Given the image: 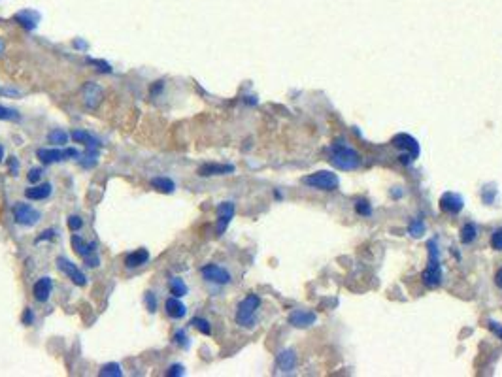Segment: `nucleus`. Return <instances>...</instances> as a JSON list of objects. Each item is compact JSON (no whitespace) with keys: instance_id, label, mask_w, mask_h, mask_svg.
<instances>
[{"instance_id":"f257e3e1","label":"nucleus","mask_w":502,"mask_h":377,"mask_svg":"<svg viewBox=\"0 0 502 377\" xmlns=\"http://www.w3.org/2000/svg\"><path fill=\"white\" fill-rule=\"evenodd\" d=\"M329 159L334 168L344 172L357 170L361 166V155L353 147L346 146L344 142H334L329 149Z\"/></svg>"},{"instance_id":"f03ea898","label":"nucleus","mask_w":502,"mask_h":377,"mask_svg":"<svg viewBox=\"0 0 502 377\" xmlns=\"http://www.w3.org/2000/svg\"><path fill=\"white\" fill-rule=\"evenodd\" d=\"M429 247V266L423 272V283L429 289L438 287L442 281V266H440V258H438V247H436V240H431L427 243Z\"/></svg>"},{"instance_id":"7ed1b4c3","label":"nucleus","mask_w":502,"mask_h":377,"mask_svg":"<svg viewBox=\"0 0 502 377\" xmlns=\"http://www.w3.org/2000/svg\"><path fill=\"white\" fill-rule=\"evenodd\" d=\"M261 308V298L257 294H247L236 308V323L244 328H251L255 323V313Z\"/></svg>"},{"instance_id":"20e7f679","label":"nucleus","mask_w":502,"mask_h":377,"mask_svg":"<svg viewBox=\"0 0 502 377\" xmlns=\"http://www.w3.org/2000/svg\"><path fill=\"white\" fill-rule=\"evenodd\" d=\"M393 146L402 151L400 153L402 164H410L419 157V144H417L416 138H412L410 134H397L393 138Z\"/></svg>"},{"instance_id":"39448f33","label":"nucleus","mask_w":502,"mask_h":377,"mask_svg":"<svg viewBox=\"0 0 502 377\" xmlns=\"http://www.w3.org/2000/svg\"><path fill=\"white\" fill-rule=\"evenodd\" d=\"M302 183L312 188H319V190H334V188L338 187L340 180H338L336 174H332L329 170H321L302 178Z\"/></svg>"},{"instance_id":"423d86ee","label":"nucleus","mask_w":502,"mask_h":377,"mask_svg":"<svg viewBox=\"0 0 502 377\" xmlns=\"http://www.w3.org/2000/svg\"><path fill=\"white\" fill-rule=\"evenodd\" d=\"M13 219L21 226H34L42 219V213L36 207L25 204V202H15L13 204Z\"/></svg>"},{"instance_id":"0eeeda50","label":"nucleus","mask_w":502,"mask_h":377,"mask_svg":"<svg viewBox=\"0 0 502 377\" xmlns=\"http://www.w3.org/2000/svg\"><path fill=\"white\" fill-rule=\"evenodd\" d=\"M104 100V89L94 81H85L81 87V102L89 110H96Z\"/></svg>"},{"instance_id":"6e6552de","label":"nucleus","mask_w":502,"mask_h":377,"mask_svg":"<svg viewBox=\"0 0 502 377\" xmlns=\"http://www.w3.org/2000/svg\"><path fill=\"white\" fill-rule=\"evenodd\" d=\"M55 264H57V268H59L60 272L66 275V277H68L74 285H77V287H85L87 285L85 274H83V272H81V270H79V268H77L72 260H68L66 257H59L57 260H55Z\"/></svg>"},{"instance_id":"1a4fd4ad","label":"nucleus","mask_w":502,"mask_h":377,"mask_svg":"<svg viewBox=\"0 0 502 377\" xmlns=\"http://www.w3.org/2000/svg\"><path fill=\"white\" fill-rule=\"evenodd\" d=\"M234 217V202H221L217 206V221H215V232L217 236H223L229 228L230 221Z\"/></svg>"},{"instance_id":"9d476101","label":"nucleus","mask_w":502,"mask_h":377,"mask_svg":"<svg viewBox=\"0 0 502 377\" xmlns=\"http://www.w3.org/2000/svg\"><path fill=\"white\" fill-rule=\"evenodd\" d=\"M200 275L204 277L206 281L215 283V285H227L230 283V274L217 264H206L200 268Z\"/></svg>"},{"instance_id":"9b49d317","label":"nucleus","mask_w":502,"mask_h":377,"mask_svg":"<svg viewBox=\"0 0 502 377\" xmlns=\"http://www.w3.org/2000/svg\"><path fill=\"white\" fill-rule=\"evenodd\" d=\"M463 207H465V200L457 192H444L440 196V209L444 213L457 215L463 211Z\"/></svg>"},{"instance_id":"f8f14e48","label":"nucleus","mask_w":502,"mask_h":377,"mask_svg":"<svg viewBox=\"0 0 502 377\" xmlns=\"http://www.w3.org/2000/svg\"><path fill=\"white\" fill-rule=\"evenodd\" d=\"M36 157L38 161L43 164H53V163H60V161H66V149H59V147H40L36 151Z\"/></svg>"},{"instance_id":"ddd939ff","label":"nucleus","mask_w":502,"mask_h":377,"mask_svg":"<svg viewBox=\"0 0 502 377\" xmlns=\"http://www.w3.org/2000/svg\"><path fill=\"white\" fill-rule=\"evenodd\" d=\"M234 172L232 164H219V163H206L198 166V176L200 178H212V176H229Z\"/></svg>"},{"instance_id":"4468645a","label":"nucleus","mask_w":502,"mask_h":377,"mask_svg":"<svg viewBox=\"0 0 502 377\" xmlns=\"http://www.w3.org/2000/svg\"><path fill=\"white\" fill-rule=\"evenodd\" d=\"M315 321H317V315L308 309H295L289 315V323L297 328H308V326L314 325Z\"/></svg>"},{"instance_id":"2eb2a0df","label":"nucleus","mask_w":502,"mask_h":377,"mask_svg":"<svg viewBox=\"0 0 502 377\" xmlns=\"http://www.w3.org/2000/svg\"><path fill=\"white\" fill-rule=\"evenodd\" d=\"M13 19H15L23 28H26V30H34L36 26H38V23H40V13H38L36 9L26 8V9L17 11V13L13 15Z\"/></svg>"},{"instance_id":"dca6fc26","label":"nucleus","mask_w":502,"mask_h":377,"mask_svg":"<svg viewBox=\"0 0 502 377\" xmlns=\"http://www.w3.org/2000/svg\"><path fill=\"white\" fill-rule=\"evenodd\" d=\"M276 364L283 374H291L293 370L297 368V353L293 349H283V351L276 357Z\"/></svg>"},{"instance_id":"f3484780","label":"nucleus","mask_w":502,"mask_h":377,"mask_svg":"<svg viewBox=\"0 0 502 377\" xmlns=\"http://www.w3.org/2000/svg\"><path fill=\"white\" fill-rule=\"evenodd\" d=\"M51 291H53L51 277H40V279L34 283V287H32V294H34V298L38 302H47L49 300Z\"/></svg>"},{"instance_id":"a211bd4d","label":"nucleus","mask_w":502,"mask_h":377,"mask_svg":"<svg viewBox=\"0 0 502 377\" xmlns=\"http://www.w3.org/2000/svg\"><path fill=\"white\" fill-rule=\"evenodd\" d=\"M164 311H166V315L170 319H183L187 315V308H185V306L179 302V298H176V296H172V298L166 300Z\"/></svg>"},{"instance_id":"6ab92c4d","label":"nucleus","mask_w":502,"mask_h":377,"mask_svg":"<svg viewBox=\"0 0 502 377\" xmlns=\"http://www.w3.org/2000/svg\"><path fill=\"white\" fill-rule=\"evenodd\" d=\"M149 260V251L144 247L136 249V251H132L130 255H127L125 258V266H127L128 270H132V268H140V266H144L145 262Z\"/></svg>"},{"instance_id":"aec40b11","label":"nucleus","mask_w":502,"mask_h":377,"mask_svg":"<svg viewBox=\"0 0 502 377\" xmlns=\"http://www.w3.org/2000/svg\"><path fill=\"white\" fill-rule=\"evenodd\" d=\"M70 241H72V247H74V251H76L81 258L93 255L94 249H96V243H87V241L83 240L79 234H72V240Z\"/></svg>"},{"instance_id":"412c9836","label":"nucleus","mask_w":502,"mask_h":377,"mask_svg":"<svg viewBox=\"0 0 502 377\" xmlns=\"http://www.w3.org/2000/svg\"><path fill=\"white\" fill-rule=\"evenodd\" d=\"M51 183H40V185H34V187H28L25 190V196L28 200H43L51 194Z\"/></svg>"},{"instance_id":"4be33fe9","label":"nucleus","mask_w":502,"mask_h":377,"mask_svg":"<svg viewBox=\"0 0 502 377\" xmlns=\"http://www.w3.org/2000/svg\"><path fill=\"white\" fill-rule=\"evenodd\" d=\"M151 183V187L155 190H159V192H164V194H172L174 190H176V183L170 180V178H164V176H159V178H153V180L149 181Z\"/></svg>"},{"instance_id":"5701e85b","label":"nucleus","mask_w":502,"mask_h":377,"mask_svg":"<svg viewBox=\"0 0 502 377\" xmlns=\"http://www.w3.org/2000/svg\"><path fill=\"white\" fill-rule=\"evenodd\" d=\"M72 140L77 142V144H85L87 147H100V142L91 136L89 132H85V130H74L72 132Z\"/></svg>"},{"instance_id":"b1692460","label":"nucleus","mask_w":502,"mask_h":377,"mask_svg":"<svg viewBox=\"0 0 502 377\" xmlns=\"http://www.w3.org/2000/svg\"><path fill=\"white\" fill-rule=\"evenodd\" d=\"M168 289H170V294L172 296H176V298H181V296H185L187 294V285L185 281L181 279V277H172L170 283H168Z\"/></svg>"},{"instance_id":"393cba45","label":"nucleus","mask_w":502,"mask_h":377,"mask_svg":"<svg viewBox=\"0 0 502 377\" xmlns=\"http://www.w3.org/2000/svg\"><path fill=\"white\" fill-rule=\"evenodd\" d=\"M47 142L53 144V146H66L68 144V134L62 129H53L47 134Z\"/></svg>"},{"instance_id":"a878e982","label":"nucleus","mask_w":502,"mask_h":377,"mask_svg":"<svg viewBox=\"0 0 502 377\" xmlns=\"http://www.w3.org/2000/svg\"><path fill=\"white\" fill-rule=\"evenodd\" d=\"M476 234H478L476 224L467 223L463 226V230H461V241H463V243H470V241L476 240Z\"/></svg>"},{"instance_id":"bb28decb","label":"nucleus","mask_w":502,"mask_h":377,"mask_svg":"<svg viewBox=\"0 0 502 377\" xmlns=\"http://www.w3.org/2000/svg\"><path fill=\"white\" fill-rule=\"evenodd\" d=\"M100 376L102 377H121L123 376V370H121V366L117 364V362H110V364L102 366V370H100Z\"/></svg>"},{"instance_id":"cd10ccee","label":"nucleus","mask_w":502,"mask_h":377,"mask_svg":"<svg viewBox=\"0 0 502 377\" xmlns=\"http://www.w3.org/2000/svg\"><path fill=\"white\" fill-rule=\"evenodd\" d=\"M191 325L195 326V328L198 330V332H200V334H204V336L212 334V325H210V321H206V319L195 317L193 321H191Z\"/></svg>"},{"instance_id":"c85d7f7f","label":"nucleus","mask_w":502,"mask_h":377,"mask_svg":"<svg viewBox=\"0 0 502 377\" xmlns=\"http://www.w3.org/2000/svg\"><path fill=\"white\" fill-rule=\"evenodd\" d=\"M0 121H21V115L11 108L0 106Z\"/></svg>"},{"instance_id":"c756f323","label":"nucleus","mask_w":502,"mask_h":377,"mask_svg":"<svg viewBox=\"0 0 502 377\" xmlns=\"http://www.w3.org/2000/svg\"><path fill=\"white\" fill-rule=\"evenodd\" d=\"M87 62L91 64V66H96V70L98 72H106V74H111V66H110V62H106V60H102V59H87Z\"/></svg>"},{"instance_id":"7c9ffc66","label":"nucleus","mask_w":502,"mask_h":377,"mask_svg":"<svg viewBox=\"0 0 502 377\" xmlns=\"http://www.w3.org/2000/svg\"><path fill=\"white\" fill-rule=\"evenodd\" d=\"M408 232L412 234V236H416V238H419L423 232H425V224H423V221H412L410 223V226H408Z\"/></svg>"},{"instance_id":"2f4dec72","label":"nucleus","mask_w":502,"mask_h":377,"mask_svg":"<svg viewBox=\"0 0 502 377\" xmlns=\"http://www.w3.org/2000/svg\"><path fill=\"white\" fill-rule=\"evenodd\" d=\"M491 247L497 251H502V228H497L491 236Z\"/></svg>"},{"instance_id":"473e14b6","label":"nucleus","mask_w":502,"mask_h":377,"mask_svg":"<svg viewBox=\"0 0 502 377\" xmlns=\"http://www.w3.org/2000/svg\"><path fill=\"white\" fill-rule=\"evenodd\" d=\"M83 226V221H81V217L79 215H70L68 217V228L72 232H77L79 228Z\"/></svg>"},{"instance_id":"72a5a7b5","label":"nucleus","mask_w":502,"mask_h":377,"mask_svg":"<svg viewBox=\"0 0 502 377\" xmlns=\"http://www.w3.org/2000/svg\"><path fill=\"white\" fill-rule=\"evenodd\" d=\"M0 96H9V98H19L21 91L13 89V87H2L0 85Z\"/></svg>"},{"instance_id":"f704fd0d","label":"nucleus","mask_w":502,"mask_h":377,"mask_svg":"<svg viewBox=\"0 0 502 377\" xmlns=\"http://www.w3.org/2000/svg\"><path fill=\"white\" fill-rule=\"evenodd\" d=\"M145 306H147V309H149L151 313L157 311V296H155L153 292H147V294H145Z\"/></svg>"},{"instance_id":"c9c22d12","label":"nucleus","mask_w":502,"mask_h":377,"mask_svg":"<svg viewBox=\"0 0 502 377\" xmlns=\"http://www.w3.org/2000/svg\"><path fill=\"white\" fill-rule=\"evenodd\" d=\"M42 172H43L42 168H30L26 178H28V181H30V183H38V181L42 180Z\"/></svg>"},{"instance_id":"e433bc0d","label":"nucleus","mask_w":502,"mask_h":377,"mask_svg":"<svg viewBox=\"0 0 502 377\" xmlns=\"http://www.w3.org/2000/svg\"><path fill=\"white\" fill-rule=\"evenodd\" d=\"M185 372H183V366L181 364H174V366H170V370L166 372V376L168 377H178V376H183Z\"/></svg>"},{"instance_id":"4c0bfd02","label":"nucleus","mask_w":502,"mask_h":377,"mask_svg":"<svg viewBox=\"0 0 502 377\" xmlns=\"http://www.w3.org/2000/svg\"><path fill=\"white\" fill-rule=\"evenodd\" d=\"M174 342L179 343V345H183V347H187V345H189L187 336H185V332H183V330H179V332H176V334H174Z\"/></svg>"},{"instance_id":"58836bf2","label":"nucleus","mask_w":502,"mask_h":377,"mask_svg":"<svg viewBox=\"0 0 502 377\" xmlns=\"http://www.w3.org/2000/svg\"><path fill=\"white\" fill-rule=\"evenodd\" d=\"M357 211H359V215H370L372 213V209H370V206H368V202H365V200H361L357 204Z\"/></svg>"},{"instance_id":"ea45409f","label":"nucleus","mask_w":502,"mask_h":377,"mask_svg":"<svg viewBox=\"0 0 502 377\" xmlns=\"http://www.w3.org/2000/svg\"><path fill=\"white\" fill-rule=\"evenodd\" d=\"M8 166H9V172H11V176H19V161L15 159V157H9Z\"/></svg>"},{"instance_id":"a19ab883","label":"nucleus","mask_w":502,"mask_h":377,"mask_svg":"<svg viewBox=\"0 0 502 377\" xmlns=\"http://www.w3.org/2000/svg\"><path fill=\"white\" fill-rule=\"evenodd\" d=\"M100 264V258H98V255H89V257H85V266L87 268H96V266Z\"/></svg>"},{"instance_id":"79ce46f5","label":"nucleus","mask_w":502,"mask_h":377,"mask_svg":"<svg viewBox=\"0 0 502 377\" xmlns=\"http://www.w3.org/2000/svg\"><path fill=\"white\" fill-rule=\"evenodd\" d=\"M55 238V230L53 228H49V230H43L38 238H36V243H40V241H43V240H53Z\"/></svg>"},{"instance_id":"37998d69","label":"nucleus","mask_w":502,"mask_h":377,"mask_svg":"<svg viewBox=\"0 0 502 377\" xmlns=\"http://www.w3.org/2000/svg\"><path fill=\"white\" fill-rule=\"evenodd\" d=\"M32 321H34L32 309H25V311H23V325H32Z\"/></svg>"},{"instance_id":"c03bdc74","label":"nucleus","mask_w":502,"mask_h":377,"mask_svg":"<svg viewBox=\"0 0 502 377\" xmlns=\"http://www.w3.org/2000/svg\"><path fill=\"white\" fill-rule=\"evenodd\" d=\"M489 328H491V330H493L495 334H497V336H499V338H501V340H502V326L499 325V323H495V321H491V323H489Z\"/></svg>"},{"instance_id":"a18cd8bd","label":"nucleus","mask_w":502,"mask_h":377,"mask_svg":"<svg viewBox=\"0 0 502 377\" xmlns=\"http://www.w3.org/2000/svg\"><path fill=\"white\" fill-rule=\"evenodd\" d=\"M162 87H164V81H155L153 89H151V94H157L162 89Z\"/></svg>"},{"instance_id":"49530a36","label":"nucleus","mask_w":502,"mask_h":377,"mask_svg":"<svg viewBox=\"0 0 502 377\" xmlns=\"http://www.w3.org/2000/svg\"><path fill=\"white\" fill-rule=\"evenodd\" d=\"M495 283H497L499 287H502V268L497 272V275H495Z\"/></svg>"},{"instance_id":"de8ad7c7","label":"nucleus","mask_w":502,"mask_h":377,"mask_svg":"<svg viewBox=\"0 0 502 377\" xmlns=\"http://www.w3.org/2000/svg\"><path fill=\"white\" fill-rule=\"evenodd\" d=\"M74 47H77V49H87V43L83 42V40H76V42H74Z\"/></svg>"},{"instance_id":"09e8293b","label":"nucleus","mask_w":502,"mask_h":377,"mask_svg":"<svg viewBox=\"0 0 502 377\" xmlns=\"http://www.w3.org/2000/svg\"><path fill=\"white\" fill-rule=\"evenodd\" d=\"M4 49H6V45H4V40L0 38V57H2V53H4Z\"/></svg>"},{"instance_id":"8fccbe9b","label":"nucleus","mask_w":502,"mask_h":377,"mask_svg":"<svg viewBox=\"0 0 502 377\" xmlns=\"http://www.w3.org/2000/svg\"><path fill=\"white\" fill-rule=\"evenodd\" d=\"M2 161H4V147L0 146V163H2Z\"/></svg>"}]
</instances>
